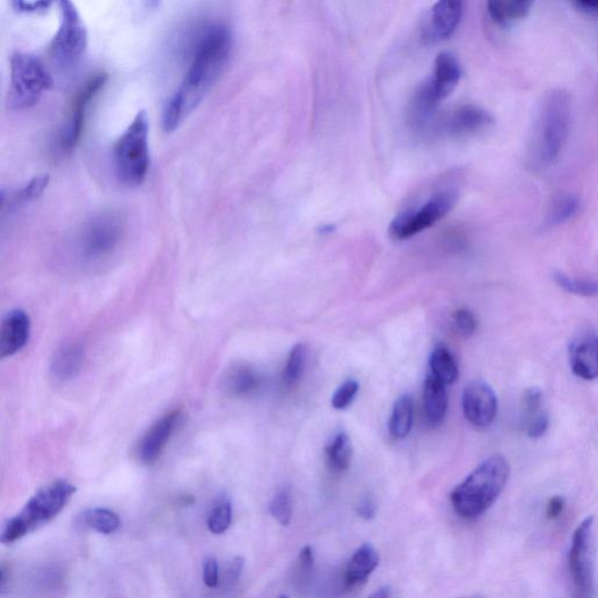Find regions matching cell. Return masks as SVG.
Listing matches in <instances>:
<instances>
[{
	"mask_svg": "<svg viewBox=\"0 0 598 598\" xmlns=\"http://www.w3.org/2000/svg\"><path fill=\"white\" fill-rule=\"evenodd\" d=\"M233 37L226 25L207 24L198 28L189 45L190 66L178 89L167 101L162 124L173 132L203 102L218 81L230 60Z\"/></svg>",
	"mask_w": 598,
	"mask_h": 598,
	"instance_id": "cell-1",
	"label": "cell"
},
{
	"mask_svg": "<svg viewBox=\"0 0 598 598\" xmlns=\"http://www.w3.org/2000/svg\"><path fill=\"white\" fill-rule=\"evenodd\" d=\"M573 102L569 91H548L536 112L527 144V165L535 173L551 169L569 142Z\"/></svg>",
	"mask_w": 598,
	"mask_h": 598,
	"instance_id": "cell-2",
	"label": "cell"
},
{
	"mask_svg": "<svg viewBox=\"0 0 598 598\" xmlns=\"http://www.w3.org/2000/svg\"><path fill=\"white\" fill-rule=\"evenodd\" d=\"M511 467L508 459L494 455L479 464L459 485L453 489V511L467 520H476L489 511L509 482Z\"/></svg>",
	"mask_w": 598,
	"mask_h": 598,
	"instance_id": "cell-3",
	"label": "cell"
},
{
	"mask_svg": "<svg viewBox=\"0 0 598 598\" xmlns=\"http://www.w3.org/2000/svg\"><path fill=\"white\" fill-rule=\"evenodd\" d=\"M76 487L66 481H55L41 487L24 509L0 528V543L10 544L24 538L52 521L73 498Z\"/></svg>",
	"mask_w": 598,
	"mask_h": 598,
	"instance_id": "cell-4",
	"label": "cell"
},
{
	"mask_svg": "<svg viewBox=\"0 0 598 598\" xmlns=\"http://www.w3.org/2000/svg\"><path fill=\"white\" fill-rule=\"evenodd\" d=\"M462 78V66L451 52L436 56L433 74L418 86L409 105L408 117L411 127H428L435 116L438 105L449 97Z\"/></svg>",
	"mask_w": 598,
	"mask_h": 598,
	"instance_id": "cell-5",
	"label": "cell"
},
{
	"mask_svg": "<svg viewBox=\"0 0 598 598\" xmlns=\"http://www.w3.org/2000/svg\"><path fill=\"white\" fill-rule=\"evenodd\" d=\"M114 165L118 179L125 185L139 186L150 167L148 118L146 112L137 114L114 147Z\"/></svg>",
	"mask_w": 598,
	"mask_h": 598,
	"instance_id": "cell-6",
	"label": "cell"
},
{
	"mask_svg": "<svg viewBox=\"0 0 598 598\" xmlns=\"http://www.w3.org/2000/svg\"><path fill=\"white\" fill-rule=\"evenodd\" d=\"M459 193L453 189H442L430 194L420 204L409 206L398 213L388 227V235L393 241H405L422 233L456 207Z\"/></svg>",
	"mask_w": 598,
	"mask_h": 598,
	"instance_id": "cell-7",
	"label": "cell"
},
{
	"mask_svg": "<svg viewBox=\"0 0 598 598\" xmlns=\"http://www.w3.org/2000/svg\"><path fill=\"white\" fill-rule=\"evenodd\" d=\"M53 87V79L36 55L17 52L11 56V82L7 106L24 110L36 105L46 90Z\"/></svg>",
	"mask_w": 598,
	"mask_h": 598,
	"instance_id": "cell-8",
	"label": "cell"
},
{
	"mask_svg": "<svg viewBox=\"0 0 598 598\" xmlns=\"http://www.w3.org/2000/svg\"><path fill=\"white\" fill-rule=\"evenodd\" d=\"M569 563L575 598L595 597V518H586L575 529Z\"/></svg>",
	"mask_w": 598,
	"mask_h": 598,
	"instance_id": "cell-9",
	"label": "cell"
},
{
	"mask_svg": "<svg viewBox=\"0 0 598 598\" xmlns=\"http://www.w3.org/2000/svg\"><path fill=\"white\" fill-rule=\"evenodd\" d=\"M60 26L58 32L49 44L48 53L60 66H70L81 58L88 44L85 21L73 3L63 0L59 3Z\"/></svg>",
	"mask_w": 598,
	"mask_h": 598,
	"instance_id": "cell-10",
	"label": "cell"
},
{
	"mask_svg": "<svg viewBox=\"0 0 598 598\" xmlns=\"http://www.w3.org/2000/svg\"><path fill=\"white\" fill-rule=\"evenodd\" d=\"M493 117L481 106H457L433 125V132L441 139H463L479 135L493 127Z\"/></svg>",
	"mask_w": 598,
	"mask_h": 598,
	"instance_id": "cell-11",
	"label": "cell"
},
{
	"mask_svg": "<svg viewBox=\"0 0 598 598\" xmlns=\"http://www.w3.org/2000/svg\"><path fill=\"white\" fill-rule=\"evenodd\" d=\"M106 80H108V75L105 73L94 74L83 83L76 93L73 103H72L67 123L64 125L63 133H61L60 147L63 152L73 150L80 139H81L88 105L105 86Z\"/></svg>",
	"mask_w": 598,
	"mask_h": 598,
	"instance_id": "cell-12",
	"label": "cell"
},
{
	"mask_svg": "<svg viewBox=\"0 0 598 598\" xmlns=\"http://www.w3.org/2000/svg\"><path fill=\"white\" fill-rule=\"evenodd\" d=\"M123 234L120 216L105 213L91 221L82 240V249L88 258L97 260L113 253Z\"/></svg>",
	"mask_w": 598,
	"mask_h": 598,
	"instance_id": "cell-13",
	"label": "cell"
},
{
	"mask_svg": "<svg viewBox=\"0 0 598 598\" xmlns=\"http://www.w3.org/2000/svg\"><path fill=\"white\" fill-rule=\"evenodd\" d=\"M462 406L464 417L477 428H487L496 420L497 395L493 387L484 381H475L467 386L463 392Z\"/></svg>",
	"mask_w": 598,
	"mask_h": 598,
	"instance_id": "cell-14",
	"label": "cell"
},
{
	"mask_svg": "<svg viewBox=\"0 0 598 598\" xmlns=\"http://www.w3.org/2000/svg\"><path fill=\"white\" fill-rule=\"evenodd\" d=\"M598 339L595 331L586 330L571 341L569 363L577 378L595 380L598 375Z\"/></svg>",
	"mask_w": 598,
	"mask_h": 598,
	"instance_id": "cell-15",
	"label": "cell"
},
{
	"mask_svg": "<svg viewBox=\"0 0 598 598\" xmlns=\"http://www.w3.org/2000/svg\"><path fill=\"white\" fill-rule=\"evenodd\" d=\"M464 4L462 2H437L430 11L429 24L426 26V39L438 43L452 37L462 21Z\"/></svg>",
	"mask_w": 598,
	"mask_h": 598,
	"instance_id": "cell-16",
	"label": "cell"
},
{
	"mask_svg": "<svg viewBox=\"0 0 598 598\" xmlns=\"http://www.w3.org/2000/svg\"><path fill=\"white\" fill-rule=\"evenodd\" d=\"M30 321L22 310H13L0 321V359L13 356L29 342Z\"/></svg>",
	"mask_w": 598,
	"mask_h": 598,
	"instance_id": "cell-17",
	"label": "cell"
},
{
	"mask_svg": "<svg viewBox=\"0 0 598 598\" xmlns=\"http://www.w3.org/2000/svg\"><path fill=\"white\" fill-rule=\"evenodd\" d=\"M179 418L181 413L178 410L170 411L147 430L139 444V457L143 463H154L161 457L167 441L178 425Z\"/></svg>",
	"mask_w": 598,
	"mask_h": 598,
	"instance_id": "cell-18",
	"label": "cell"
},
{
	"mask_svg": "<svg viewBox=\"0 0 598 598\" xmlns=\"http://www.w3.org/2000/svg\"><path fill=\"white\" fill-rule=\"evenodd\" d=\"M379 563L380 555L376 548L369 543L361 544L354 552L352 558L350 559L348 567H346V585L352 588V586L363 585L375 573V569H378Z\"/></svg>",
	"mask_w": 598,
	"mask_h": 598,
	"instance_id": "cell-19",
	"label": "cell"
},
{
	"mask_svg": "<svg viewBox=\"0 0 598 598\" xmlns=\"http://www.w3.org/2000/svg\"><path fill=\"white\" fill-rule=\"evenodd\" d=\"M424 407L426 422L429 425L438 426L444 421L448 411V394L443 383L426 376L424 386Z\"/></svg>",
	"mask_w": 598,
	"mask_h": 598,
	"instance_id": "cell-20",
	"label": "cell"
},
{
	"mask_svg": "<svg viewBox=\"0 0 598 598\" xmlns=\"http://www.w3.org/2000/svg\"><path fill=\"white\" fill-rule=\"evenodd\" d=\"M260 386L257 373L248 365L238 364L228 369L223 378V388L235 398L253 394Z\"/></svg>",
	"mask_w": 598,
	"mask_h": 598,
	"instance_id": "cell-21",
	"label": "cell"
},
{
	"mask_svg": "<svg viewBox=\"0 0 598 598\" xmlns=\"http://www.w3.org/2000/svg\"><path fill=\"white\" fill-rule=\"evenodd\" d=\"M533 3L527 0H512V2H489L487 13L494 24L501 28H509L516 22L523 21L531 13Z\"/></svg>",
	"mask_w": 598,
	"mask_h": 598,
	"instance_id": "cell-22",
	"label": "cell"
},
{
	"mask_svg": "<svg viewBox=\"0 0 598 598\" xmlns=\"http://www.w3.org/2000/svg\"><path fill=\"white\" fill-rule=\"evenodd\" d=\"M414 405L409 395L400 396L394 403L390 418V434L396 440H403L409 435L413 428Z\"/></svg>",
	"mask_w": 598,
	"mask_h": 598,
	"instance_id": "cell-23",
	"label": "cell"
},
{
	"mask_svg": "<svg viewBox=\"0 0 598 598\" xmlns=\"http://www.w3.org/2000/svg\"><path fill=\"white\" fill-rule=\"evenodd\" d=\"M430 368L432 376L440 381L441 383L451 384L459 378V366L456 364L451 350L444 345H437L430 354Z\"/></svg>",
	"mask_w": 598,
	"mask_h": 598,
	"instance_id": "cell-24",
	"label": "cell"
},
{
	"mask_svg": "<svg viewBox=\"0 0 598 598\" xmlns=\"http://www.w3.org/2000/svg\"><path fill=\"white\" fill-rule=\"evenodd\" d=\"M82 361L83 352L79 345L66 346L59 350L53 360V375L63 381L73 379L81 371Z\"/></svg>",
	"mask_w": 598,
	"mask_h": 598,
	"instance_id": "cell-25",
	"label": "cell"
},
{
	"mask_svg": "<svg viewBox=\"0 0 598 598\" xmlns=\"http://www.w3.org/2000/svg\"><path fill=\"white\" fill-rule=\"evenodd\" d=\"M352 442L348 434L339 433L326 447V459L331 470L344 472L352 462Z\"/></svg>",
	"mask_w": 598,
	"mask_h": 598,
	"instance_id": "cell-26",
	"label": "cell"
},
{
	"mask_svg": "<svg viewBox=\"0 0 598 598\" xmlns=\"http://www.w3.org/2000/svg\"><path fill=\"white\" fill-rule=\"evenodd\" d=\"M581 207V201L577 196L567 193L561 194L554 199L546 215V226L555 227L567 223L577 215Z\"/></svg>",
	"mask_w": 598,
	"mask_h": 598,
	"instance_id": "cell-27",
	"label": "cell"
},
{
	"mask_svg": "<svg viewBox=\"0 0 598 598\" xmlns=\"http://www.w3.org/2000/svg\"><path fill=\"white\" fill-rule=\"evenodd\" d=\"M233 519V509L227 494L221 493L213 501L208 514L207 526L213 535H223L230 528Z\"/></svg>",
	"mask_w": 598,
	"mask_h": 598,
	"instance_id": "cell-28",
	"label": "cell"
},
{
	"mask_svg": "<svg viewBox=\"0 0 598 598\" xmlns=\"http://www.w3.org/2000/svg\"><path fill=\"white\" fill-rule=\"evenodd\" d=\"M83 519L89 527L102 535H113L121 526L120 517L108 509H91L83 514Z\"/></svg>",
	"mask_w": 598,
	"mask_h": 598,
	"instance_id": "cell-29",
	"label": "cell"
},
{
	"mask_svg": "<svg viewBox=\"0 0 598 598\" xmlns=\"http://www.w3.org/2000/svg\"><path fill=\"white\" fill-rule=\"evenodd\" d=\"M307 349L303 344L296 345L289 354L287 365L283 372V383L288 387L295 386L302 378L306 367Z\"/></svg>",
	"mask_w": 598,
	"mask_h": 598,
	"instance_id": "cell-30",
	"label": "cell"
},
{
	"mask_svg": "<svg viewBox=\"0 0 598 598\" xmlns=\"http://www.w3.org/2000/svg\"><path fill=\"white\" fill-rule=\"evenodd\" d=\"M554 280L560 288H562L567 292L574 293V295L585 297L597 295V283L595 281L580 280V278L566 275L562 272L554 273Z\"/></svg>",
	"mask_w": 598,
	"mask_h": 598,
	"instance_id": "cell-31",
	"label": "cell"
},
{
	"mask_svg": "<svg viewBox=\"0 0 598 598\" xmlns=\"http://www.w3.org/2000/svg\"><path fill=\"white\" fill-rule=\"evenodd\" d=\"M269 511L272 516L282 526L291 524L292 518V504L291 493L288 490H282L273 498L269 505Z\"/></svg>",
	"mask_w": 598,
	"mask_h": 598,
	"instance_id": "cell-32",
	"label": "cell"
},
{
	"mask_svg": "<svg viewBox=\"0 0 598 598\" xmlns=\"http://www.w3.org/2000/svg\"><path fill=\"white\" fill-rule=\"evenodd\" d=\"M452 324L456 333L464 338L474 336L477 330V319L468 308H459L453 312Z\"/></svg>",
	"mask_w": 598,
	"mask_h": 598,
	"instance_id": "cell-33",
	"label": "cell"
},
{
	"mask_svg": "<svg viewBox=\"0 0 598 598\" xmlns=\"http://www.w3.org/2000/svg\"><path fill=\"white\" fill-rule=\"evenodd\" d=\"M359 392V383L356 380L345 381L341 386H339L336 393L333 396V407L337 410L348 408Z\"/></svg>",
	"mask_w": 598,
	"mask_h": 598,
	"instance_id": "cell-34",
	"label": "cell"
},
{
	"mask_svg": "<svg viewBox=\"0 0 598 598\" xmlns=\"http://www.w3.org/2000/svg\"><path fill=\"white\" fill-rule=\"evenodd\" d=\"M49 182L48 174L36 175L21 190L19 198L24 201H33L39 199L43 196L45 190L47 189Z\"/></svg>",
	"mask_w": 598,
	"mask_h": 598,
	"instance_id": "cell-35",
	"label": "cell"
},
{
	"mask_svg": "<svg viewBox=\"0 0 598 598\" xmlns=\"http://www.w3.org/2000/svg\"><path fill=\"white\" fill-rule=\"evenodd\" d=\"M543 391L539 387H531L525 392L524 394V407L526 415L528 420L536 417L541 413V406H543Z\"/></svg>",
	"mask_w": 598,
	"mask_h": 598,
	"instance_id": "cell-36",
	"label": "cell"
},
{
	"mask_svg": "<svg viewBox=\"0 0 598 598\" xmlns=\"http://www.w3.org/2000/svg\"><path fill=\"white\" fill-rule=\"evenodd\" d=\"M548 425H550V418H548V415L544 411H541L536 417L528 420L526 432H527V435L531 438H540L546 434Z\"/></svg>",
	"mask_w": 598,
	"mask_h": 598,
	"instance_id": "cell-37",
	"label": "cell"
},
{
	"mask_svg": "<svg viewBox=\"0 0 598 598\" xmlns=\"http://www.w3.org/2000/svg\"><path fill=\"white\" fill-rule=\"evenodd\" d=\"M13 6L15 11L21 13H46L52 6V3L44 2V0H33V2H28V0H17V2L13 3Z\"/></svg>",
	"mask_w": 598,
	"mask_h": 598,
	"instance_id": "cell-38",
	"label": "cell"
},
{
	"mask_svg": "<svg viewBox=\"0 0 598 598\" xmlns=\"http://www.w3.org/2000/svg\"><path fill=\"white\" fill-rule=\"evenodd\" d=\"M204 582L208 588H216L219 585V563L215 558L206 559L204 563Z\"/></svg>",
	"mask_w": 598,
	"mask_h": 598,
	"instance_id": "cell-39",
	"label": "cell"
},
{
	"mask_svg": "<svg viewBox=\"0 0 598 598\" xmlns=\"http://www.w3.org/2000/svg\"><path fill=\"white\" fill-rule=\"evenodd\" d=\"M243 567H245V560L241 556H235L232 560L231 565L226 570V575H224V581H226L227 585H233L239 580L240 577H241Z\"/></svg>",
	"mask_w": 598,
	"mask_h": 598,
	"instance_id": "cell-40",
	"label": "cell"
},
{
	"mask_svg": "<svg viewBox=\"0 0 598 598\" xmlns=\"http://www.w3.org/2000/svg\"><path fill=\"white\" fill-rule=\"evenodd\" d=\"M566 501L561 496H555L550 499L546 509V517L548 520L558 519L560 516L565 511Z\"/></svg>",
	"mask_w": 598,
	"mask_h": 598,
	"instance_id": "cell-41",
	"label": "cell"
},
{
	"mask_svg": "<svg viewBox=\"0 0 598 598\" xmlns=\"http://www.w3.org/2000/svg\"><path fill=\"white\" fill-rule=\"evenodd\" d=\"M315 565L314 551L310 546L304 547L299 556V569L300 574L310 573Z\"/></svg>",
	"mask_w": 598,
	"mask_h": 598,
	"instance_id": "cell-42",
	"label": "cell"
},
{
	"mask_svg": "<svg viewBox=\"0 0 598 598\" xmlns=\"http://www.w3.org/2000/svg\"><path fill=\"white\" fill-rule=\"evenodd\" d=\"M357 513L361 519L367 521L375 519L376 514L375 502L369 497L361 499V501L358 504Z\"/></svg>",
	"mask_w": 598,
	"mask_h": 598,
	"instance_id": "cell-43",
	"label": "cell"
},
{
	"mask_svg": "<svg viewBox=\"0 0 598 598\" xmlns=\"http://www.w3.org/2000/svg\"><path fill=\"white\" fill-rule=\"evenodd\" d=\"M575 9L580 13L589 15V17H596L598 13V4L590 2H575L573 3Z\"/></svg>",
	"mask_w": 598,
	"mask_h": 598,
	"instance_id": "cell-44",
	"label": "cell"
},
{
	"mask_svg": "<svg viewBox=\"0 0 598 598\" xmlns=\"http://www.w3.org/2000/svg\"><path fill=\"white\" fill-rule=\"evenodd\" d=\"M367 598H393V593H392L390 586H383V588H379Z\"/></svg>",
	"mask_w": 598,
	"mask_h": 598,
	"instance_id": "cell-45",
	"label": "cell"
},
{
	"mask_svg": "<svg viewBox=\"0 0 598 598\" xmlns=\"http://www.w3.org/2000/svg\"><path fill=\"white\" fill-rule=\"evenodd\" d=\"M4 201H5V193L4 190H0V209H2Z\"/></svg>",
	"mask_w": 598,
	"mask_h": 598,
	"instance_id": "cell-46",
	"label": "cell"
},
{
	"mask_svg": "<svg viewBox=\"0 0 598 598\" xmlns=\"http://www.w3.org/2000/svg\"><path fill=\"white\" fill-rule=\"evenodd\" d=\"M3 580H4V574L3 571L0 570V585H2Z\"/></svg>",
	"mask_w": 598,
	"mask_h": 598,
	"instance_id": "cell-47",
	"label": "cell"
},
{
	"mask_svg": "<svg viewBox=\"0 0 598 598\" xmlns=\"http://www.w3.org/2000/svg\"><path fill=\"white\" fill-rule=\"evenodd\" d=\"M280 598H288V597H285V596H281Z\"/></svg>",
	"mask_w": 598,
	"mask_h": 598,
	"instance_id": "cell-48",
	"label": "cell"
}]
</instances>
